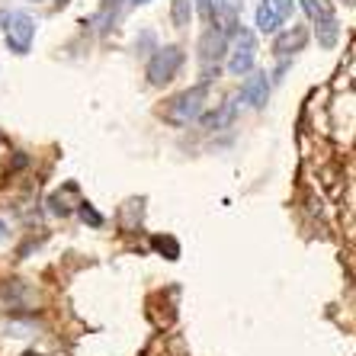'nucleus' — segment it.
<instances>
[{
	"label": "nucleus",
	"instance_id": "f257e3e1",
	"mask_svg": "<svg viewBox=\"0 0 356 356\" xmlns=\"http://www.w3.org/2000/svg\"><path fill=\"white\" fill-rule=\"evenodd\" d=\"M206 99H209V83H196V87H186V90H180L177 97L167 99V106L161 109V116H164V122L177 125V129H183V125H190L193 119L202 116V109H206Z\"/></svg>",
	"mask_w": 356,
	"mask_h": 356
},
{
	"label": "nucleus",
	"instance_id": "f03ea898",
	"mask_svg": "<svg viewBox=\"0 0 356 356\" xmlns=\"http://www.w3.org/2000/svg\"><path fill=\"white\" fill-rule=\"evenodd\" d=\"M0 23H3V35H7V49L13 55H29L35 39V19L23 10H0Z\"/></svg>",
	"mask_w": 356,
	"mask_h": 356
},
{
	"label": "nucleus",
	"instance_id": "7ed1b4c3",
	"mask_svg": "<svg viewBox=\"0 0 356 356\" xmlns=\"http://www.w3.org/2000/svg\"><path fill=\"white\" fill-rule=\"evenodd\" d=\"M302 7H305V13L312 17V23H315V39L321 49H334L340 42V19L337 13H334L331 0H302Z\"/></svg>",
	"mask_w": 356,
	"mask_h": 356
},
{
	"label": "nucleus",
	"instance_id": "20e7f679",
	"mask_svg": "<svg viewBox=\"0 0 356 356\" xmlns=\"http://www.w3.org/2000/svg\"><path fill=\"white\" fill-rule=\"evenodd\" d=\"M183 49L180 45H161V49H154V55L148 58V67H145V77H148L151 87H164V83H170L177 74H180L183 67Z\"/></svg>",
	"mask_w": 356,
	"mask_h": 356
},
{
	"label": "nucleus",
	"instance_id": "39448f33",
	"mask_svg": "<svg viewBox=\"0 0 356 356\" xmlns=\"http://www.w3.org/2000/svg\"><path fill=\"white\" fill-rule=\"evenodd\" d=\"M254 61H257V35L238 26L232 33V42H228V71L234 77H244L254 71Z\"/></svg>",
	"mask_w": 356,
	"mask_h": 356
},
{
	"label": "nucleus",
	"instance_id": "423d86ee",
	"mask_svg": "<svg viewBox=\"0 0 356 356\" xmlns=\"http://www.w3.org/2000/svg\"><path fill=\"white\" fill-rule=\"evenodd\" d=\"M225 55H228V33H222L218 26H209L206 33H202V39H199V61L206 67L202 83L218 77V65H222Z\"/></svg>",
	"mask_w": 356,
	"mask_h": 356
},
{
	"label": "nucleus",
	"instance_id": "0eeeda50",
	"mask_svg": "<svg viewBox=\"0 0 356 356\" xmlns=\"http://www.w3.org/2000/svg\"><path fill=\"white\" fill-rule=\"evenodd\" d=\"M241 99H244L250 109H264L266 99H270V77H266L264 71H254L248 81L241 83Z\"/></svg>",
	"mask_w": 356,
	"mask_h": 356
},
{
	"label": "nucleus",
	"instance_id": "6e6552de",
	"mask_svg": "<svg viewBox=\"0 0 356 356\" xmlns=\"http://www.w3.org/2000/svg\"><path fill=\"white\" fill-rule=\"evenodd\" d=\"M241 10H244V0H212V19L228 35L241 26Z\"/></svg>",
	"mask_w": 356,
	"mask_h": 356
},
{
	"label": "nucleus",
	"instance_id": "1a4fd4ad",
	"mask_svg": "<svg viewBox=\"0 0 356 356\" xmlns=\"http://www.w3.org/2000/svg\"><path fill=\"white\" fill-rule=\"evenodd\" d=\"M305 42H308V29H305V26H292V29L280 33V35H276V42H273L276 58H289V55L302 51V49H305Z\"/></svg>",
	"mask_w": 356,
	"mask_h": 356
},
{
	"label": "nucleus",
	"instance_id": "9d476101",
	"mask_svg": "<svg viewBox=\"0 0 356 356\" xmlns=\"http://www.w3.org/2000/svg\"><path fill=\"white\" fill-rule=\"evenodd\" d=\"M234 116H238V106H234V99H225V103H218L216 113L202 116V129H206V132H218V129H228V125L234 122Z\"/></svg>",
	"mask_w": 356,
	"mask_h": 356
},
{
	"label": "nucleus",
	"instance_id": "9b49d317",
	"mask_svg": "<svg viewBox=\"0 0 356 356\" xmlns=\"http://www.w3.org/2000/svg\"><path fill=\"white\" fill-rule=\"evenodd\" d=\"M280 23H282V19L276 17L273 3H270V0H260V3H257V29H260V33H264V35L276 33V29H280Z\"/></svg>",
	"mask_w": 356,
	"mask_h": 356
},
{
	"label": "nucleus",
	"instance_id": "f8f14e48",
	"mask_svg": "<svg viewBox=\"0 0 356 356\" xmlns=\"http://www.w3.org/2000/svg\"><path fill=\"white\" fill-rule=\"evenodd\" d=\"M190 19H193V0H170V23L177 29H183V26H190Z\"/></svg>",
	"mask_w": 356,
	"mask_h": 356
},
{
	"label": "nucleus",
	"instance_id": "ddd939ff",
	"mask_svg": "<svg viewBox=\"0 0 356 356\" xmlns=\"http://www.w3.org/2000/svg\"><path fill=\"white\" fill-rule=\"evenodd\" d=\"M154 248H158V250H167V254H170V260L180 257V244H177L174 238H154Z\"/></svg>",
	"mask_w": 356,
	"mask_h": 356
},
{
	"label": "nucleus",
	"instance_id": "4468645a",
	"mask_svg": "<svg viewBox=\"0 0 356 356\" xmlns=\"http://www.w3.org/2000/svg\"><path fill=\"white\" fill-rule=\"evenodd\" d=\"M276 10V17L280 19H289L292 17V10H296V0H270Z\"/></svg>",
	"mask_w": 356,
	"mask_h": 356
},
{
	"label": "nucleus",
	"instance_id": "2eb2a0df",
	"mask_svg": "<svg viewBox=\"0 0 356 356\" xmlns=\"http://www.w3.org/2000/svg\"><path fill=\"white\" fill-rule=\"evenodd\" d=\"M193 13H199L206 23H212V0H193Z\"/></svg>",
	"mask_w": 356,
	"mask_h": 356
},
{
	"label": "nucleus",
	"instance_id": "dca6fc26",
	"mask_svg": "<svg viewBox=\"0 0 356 356\" xmlns=\"http://www.w3.org/2000/svg\"><path fill=\"white\" fill-rule=\"evenodd\" d=\"M129 3H132V7H141V3H148V0H129Z\"/></svg>",
	"mask_w": 356,
	"mask_h": 356
},
{
	"label": "nucleus",
	"instance_id": "f3484780",
	"mask_svg": "<svg viewBox=\"0 0 356 356\" xmlns=\"http://www.w3.org/2000/svg\"><path fill=\"white\" fill-rule=\"evenodd\" d=\"M3 234H7V228H3V222H0V241H3Z\"/></svg>",
	"mask_w": 356,
	"mask_h": 356
},
{
	"label": "nucleus",
	"instance_id": "a211bd4d",
	"mask_svg": "<svg viewBox=\"0 0 356 356\" xmlns=\"http://www.w3.org/2000/svg\"><path fill=\"white\" fill-rule=\"evenodd\" d=\"M33 3H39V0H33Z\"/></svg>",
	"mask_w": 356,
	"mask_h": 356
}]
</instances>
